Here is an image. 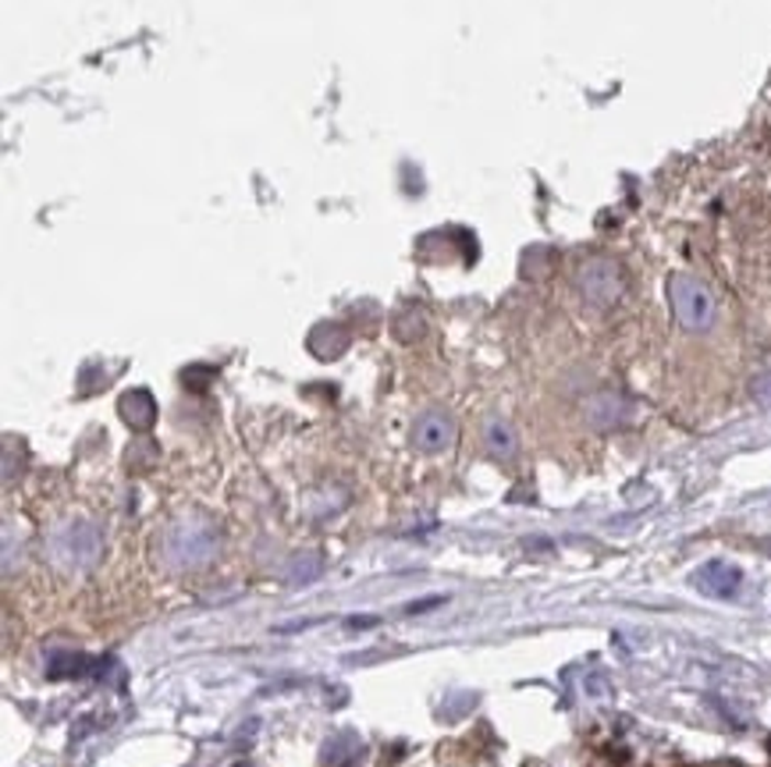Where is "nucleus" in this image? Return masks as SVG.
<instances>
[{"instance_id":"1","label":"nucleus","mask_w":771,"mask_h":767,"mask_svg":"<svg viewBox=\"0 0 771 767\" xmlns=\"http://www.w3.org/2000/svg\"><path fill=\"white\" fill-rule=\"evenodd\" d=\"M217 526L206 516H181L168 533H164V554L178 568H195L217 554Z\"/></svg>"},{"instance_id":"2","label":"nucleus","mask_w":771,"mask_h":767,"mask_svg":"<svg viewBox=\"0 0 771 767\" xmlns=\"http://www.w3.org/2000/svg\"><path fill=\"white\" fill-rule=\"evenodd\" d=\"M669 303H672L675 320L686 330H693V335H701V330L715 324V298L697 278L672 274L669 278Z\"/></svg>"},{"instance_id":"3","label":"nucleus","mask_w":771,"mask_h":767,"mask_svg":"<svg viewBox=\"0 0 771 767\" xmlns=\"http://www.w3.org/2000/svg\"><path fill=\"white\" fill-rule=\"evenodd\" d=\"M577 284H580V295L591 306L612 309L626 292V274H623V267L612 260V256H591V260L580 267Z\"/></svg>"},{"instance_id":"4","label":"nucleus","mask_w":771,"mask_h":767,"mask_svg":"<svg viewBox=\"0 0 771 767\" xmlns=\"http://www.w3.org/2000/svg\"><path fill=\"white\" fill-rule=\"evenodd\" d=\"M51 554H54V562L60 568H86V565H93L97 554H100V530H97L93 522L75 519V522H68L65 530L54 537Z\"/></svg>"},{"instance_id":"5","label":"nucleus","mask_w":771,"mask_h":767,"mask_svg":"<svg viewBox=\"0 0 771 767\" xmlns=\"http://www.w3.org/2000/svg\"><path fill=\"white\" fill-rule=\"evenodd\" d=\"M413 444L420 451H427V455H437V451H445L456 444V424H451V416L442 413V409H431L416 419L413 427Z\"/></svg>"},{"instance_id":"6","label":"nucleus","mask_w":771,"mask_h":767,"mask_svg":"<svg viewBox=\"0 0 771 767\" xmlns=\"http://www.w3.org/2000/svg\"><path fill=\"white\" fill-rule=\"evenodd\" d=\"M693 583H697L707 597L725 600V597H733L739 590L744 573H739V568L729 565V562H707V565H701V573H697V579H693Z\"/></svg>"},{"instance_id":"7","label":"nucleus","mask_w":771,"mask_h":767,"mask_svg":"<svg viewBox=\"0 0 771 767\" xmlns=\"http://www.w3.org/2000/svg\"><path fill=\"white\" fill-rule=\"evenodd\" d=\"M629 413V402L623 395H615V391H601L591 402H586V419H591V427L597 430H612L626 419Z\"/></svg>"},{"instance_id":"8","label":"nucleus","mask_w":771,"mask_h":767,"mask_svg":"<svg viewBox=\"0 0 771 767\" xmlns=\"http://www.w3.org/2000/svg\"><path fill=\"white\" fill-rule=\"evenodd\" d=\"M118 409H121V419H125L132 430H149L157 419V402L146 387H135V391H128V395H121Z\"/></svg>"},{"instance_id":"9","label":"nucleus","mask_w":771,"mask_h":767,"mask_svg":"<svg viewBox=\"0 0 771 767\" xmlns=\"http://www.w3.org/2000/svg\"><path fill=\"white\" fill-rule=\"evenodd\" d=\"M306 345L316 359H338L345 349H349V330H345L342 324H321V327L310 330Z\"/></svg>"},{"instance_id":"10","label":"nucleus","mask_w":771,"mask_h":767,"mask_svg":"<svg viewBox=\"0 0 771 767\" xmlns=\"http://www.w3.org/2000/svg\"><path fill=\"white\" fill-rule=\"evenodd\" d=\"M362 760V740L353 732H338L324 746V767H359Z\"/></svg>"},{"instance_id":"11","label":"nucleus","mask_w":771,"mask_h":767,"mask_svg":"<svg viewBox=\"0 0 771 767\" xmlns=\"http://www.w3.org/2000/svg\"><path fill=\"white\" fill-rule=\"evenodd\" d=\"M483 441L494 459H512L516 455V430H512L505 419H491L488 430H483Z\"/></svg>"},{"instance_id":"12","label":"nucleus","mask_w":771,"mask_h":767,"mask_svg":"<svg viewBox=\"0 0 771 767\" xmlns=\"http://www.w3.org/2000/svg\"><path fill=\"white\" fill-rule=\"evenodd\" d=\"M753 398H758V402H771V373H764V377L753 381Z\"/></svg>"},{"instance_id":"13","label":"nucleus","mask_w":771,"mask_h":767,"mask_svg":"<svg viewBox=\"0 0 771 767\" xmlns=\"http://www.w3.org/2000/svg\"><path fill=\"white\" fill-rule=\"evenodd\" d=\"M764 551H768V554H771V540H764Z\"/></svg>"},{"instance_id":"14","label":"nucleus","mask_w":771,"mask_h":767,"mask_svg":"<svg viewBox=\"0 0 771 767\" xmlns=\"http://www.w3.org/2000/svg\"><path fill=\"white\" fill-rule=\"evenodd\" d=\"M768 754H771V735H768Z\"/></svg>"},{"instance_id":"15","label":"nucleus","mask_w":771,"mask_h":767,"mask_svg":"<svg viewBox=\"0 0 771 767\" xmlns=\"http://www.w3.org/2000/svg\"><path fill=\"white\" fill-rule=\"evenodd\" d=\"M235 767H253V764H235Z\"/></svg>"}]
</instances>
